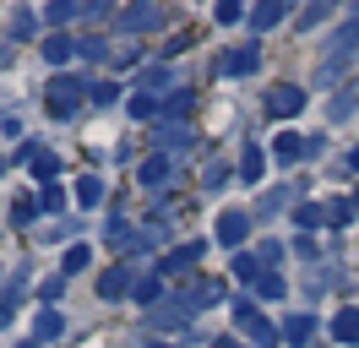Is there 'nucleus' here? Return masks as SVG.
I'll list each match as a JSON object with an SVG mask.
<instances>
[{
    "instance_id": "26",
    "label": "nucleus",
    "mask_w": 359,
    "mask_h": 348,
    "mask_svg": "<svg viewBox=\"0 0 359 348\" xmlns=\"http://www.w3.org/2000/svg\"><path fill=\"white\" fill-rule=\"evenodd\" d=\"M158 294H163V283H158V278H136V288H131L136 304H158Z\"/></svg>"
},
{
    "instance_id": "34",
    "label": "nucleus",
    "mask_w": 359,
    "mask_h": 348,
    "mask_svg": "<svg viewBox=\"0 0 359 348\" xmlns=\"http://www.w3.org/2000/svg\"><path fill=\"white\" fill-rule=\"evenodd\" d=\"M256 294H262V300H283V278H278V272H267V278L256 283Z\"/></svg>"
},
{
    "instance_id": "38",
    "label": "nucleus",
    "mask_w": 359,
    "mask_h": 348,
    "mask_svg": "<svg viewBox=\"0 0 359 348\" xmlns=\"http://www.w3.org/2000/svg\"><path fill=\"white\" fill-rule=\"evenodd\" d=\"M256 256L267 261V267H278V261H283V245H278V239H267V245H262V250H256Z\"/></svg>"
},
{
    "instance_id": "33",
    "label": "nucleus",
    "mask_w": 359,
    "mask_h": 348,
    "mask_svg": "<svg viewBox=\"0 0 359 348\" xmlns=\"http://www.w3.org/2000/svg\"><path fill=\"white\" fill-rule=\"evenodd\" d=\"M88 98H93V104H114L120 87H114V82H88Z\"/></svg>"
},
{
    "instance_id": "23",
    "label": "nucleus",
    "mask_w": 359,
    "mask_h": 348,
    "mask_svg": "<svg viewBox=\"0 0 359 348\" xmlns=\"http://www.w3.org/2000/svg\"><path fill=\"white\" fill-rule=\"evenodd\" d=\"M289 201H294V185H278V191L262 196V213H256V218H272L278 207H289Z\"/></svg>"
},
{
    "instance_id": "3",
    "label": "nucleus",
    "mask_w": 359,
    "mask_h": 348,
    "mask_svg": "<svg viewBox=\"0 0 359 348\" xmlns=\"http://www.w3.org/2000/svg\"><path fill=\"white\" fill-rule=\"evenodd\" d=\"M234 321L245 326V332H250V337H256L262 348H272L278 337H283V326H272V321H267V316H262V310H256L250 300H234Z\"/></svg>"
},
{
    "instance_id": "1",
    "label": "nucleus",
    "mask_w": 359,
    "mask_h": 348,
    "mask_svg": "<svg viewBox=\"0 0 359 348\" xmlns=\"http://www.w3.org/2000/svg\"><path fill=\"white\" fill-rule=\"evenodd\" d=\"M354 49H359V17H348L343 27L332 33V44H327V55H321V65H316V87H327L343 76V65L354 60Z\"/></svg>"
},
{
    "instance_id": "44",
    "label": "nucleus",
    "mask_w": 359,
    "mask_h": 348,
    "mask_svg": "<svg viewBox=\"0 0 359 348\" xmlns=\"http://www.w3.org/2000/svg\"><path fill=\"white\" fill-rule=\"evenodd\" d=\"M147 348H163V343H147Z\"/></svg>"
},
{
    "instance_id": "6",
    "label": "nucleus",
    "mask_w": 359,
    "mask_h": 348,
    "mask_svg": "<svg viewBox=\"0 0 359 348\" xmlns=\"http://www.w3.org/2000/svg\"><path fill=\"white\" fill-rule=\"evenodd\" d=\"M289 11H294V0H256V6H250V27H256V33H272Z\"/></svg>"
},
{
    "instance_id": "18",
    "label": "nucleus",
    "mask_w": 359,
    "mask_h": 348,
    "mask_svg": "<svg viewBox=\"0 0 359 348\" xmlns=\"http://www.w3.org/2000/svg\"><path fill=\"white\" fill-rule=\"evenodd\" d=\"M311 332H316V321H311V316H289V321H283V343H294V348H299V343H311Z\"/></svg>"
},
{
    "instance_id": "11",
    "label": "nucleus",
    "mask_w": 359,
    "mask_h": 348,
    "mask_svg": "<svg viewBox=\"0 0 359 348\" xmlns=\"http://www.w3.org/2000/svg\"><path fill=\"white\" fill-rule=\"evenodd\" d=\"M272 152H278V163H299V158L311 152V142H305V136H294V130H283V136L272 142Z\"/></svg>"
},
{
    "instance_id": "36",
    "label": "nucleus",
    "mask_w": 359,
    "mask_h": 348,
    "mask_svg": "<svg viewBox=\"0 0 359 348\" xmlns=\"http://www.w3.org/2000/svg\"><path fill=\"white\" fill-rule=\"evenodd\" d=\"M76 55H82V60H104L109 49H104V39H82V44H76Z\"/></svg>"
},
{
    "instance_id": "43",
    "label": "nucleus",
    "mask_w": 359,
    "mask_h": 348,
    "mask_svg": "<svg viewBox=\"0 0 359 348\" xmlns=\"http://www.w3.org/2000/svg\"><path fill=\"white\" fill-rule=\"evenodd\" d=\"M354 213H359V191H354Z\"/></svg>"
},
{
    "instance_id": "9",
    "label": "nucleus",
    "mask_w": 359,
    "mask_h": 348,
    "mask_svg": "<svg viewBox=\"0 0 359 348\" xmlns=\"http://www.w3.org/2000/svg\"><path fill=\"white\" fill-rule=\"evenodd\" d=\"M169 169H175V163H169V152H153V158L136 169V185H147V191H163V185H169Z\"/></svg>"
},
{
    "instance_id": "29",
    "label": "nucleus",
    "mask_w": 359,
    "mask_h": 348,
    "mask_svg": "<svg viewBox=\"0 0 359 348\" xmlns=\"http://www.w3.org/2000/svg\"><path fill=\"white\" fill-rule=\"evenodd\" d=\"M354 104H359V87L348 82V93H337V98H332V120H348V114H354Z\"/></svg>"
},
{
    "instance_id": "30",
    "label": "nucleus",
    "mask_w": 359,
    "mask_h": 348,
    "mask_svg": "<svg viewBox=\"0 0 359 348\" xmlns=\"http://www.w3.org/2000/svg\"><path fill=\"white\" fill-rule=\"evenodd\" d=\"M348 218H354V201H348V196L327 201V223H348Z\"/></svg>"
},
{
    "instance_id": "39",
    "label": "nucleus",
    "mask_w": 359,
    "mask_h": 348,
    "mask_svg": "<svg viewBox=\"0 0 359 348\" xmlns=\"http://www.w3.org/2000/svg\"><path fill=\"white\" fill-rule=\"evenodd\" d=\"M11 33H17V39H27V33H33V17H27V11H17V17H11Z\"/></svg>"
},
{
    "instance_id": "46",
    "label": "nucleus",
    "mask_w": 359,
    "mask_h": 348,
    "mask_svg": "<svg viewBox=\"0 0 359 348\" xmlns=\"http://www.w3.org/2000/svg\"><path fill=\"white\" fill-rule=\"evenodd\" d=\"M0 174H6V169H0Z\"/></svg>"
},
{
    "instance_id": "32",
    "label": "nucleus",
    "mask_w": 359,
    "mask_h": 348,
    "mask_svg": "<svg viewBox=\"0 0 359 348\" xmlns=\"http://www.w3.org/2000/svg\"><path fill=\"white\" fill-rule=\"evenodd\" d=\"M88 261H93V250H88V245H71V250H66V261H60V267H66V272H82Z\"/></svg>"
},
{
    "instance_id": "24",
    "label": "nucleus",
    "mask_w": 359,
    "mask_h": 348,
    "mask_svg": "<svg viewBox=\"0 0 359 348\" xmlns=\"http://www.w3.org/2000/svg\"><path fill=\"white\" fill-rule=\"evenodd\" d=\"M76 11H82V0H49L44 17H49V27H60V22H71Z\"/></svg>"
},
{
    "instance_id": "20",
    "label": "nucleus",
    "mask_w": 359,
    "mask_h": 348,
    "mask_svg": "<svg viewBox=\"0 0 359 348\" xmlns=\"http://www.w3.org/2000/svg\"><path fill=\"white\" fill-rule=\"evenodd\" d=\"M158 147H191V130L180 126V120H163L158 126Z\"/></svg>"
},
{
    "instance_id": "41",
    "label": "nucleus",
    "mask_w": 359,
    "mask_h": 348,
    "mask_svg": "<svg viewBox=\"0 0 359 348\" xmlns=\"http://www.w3.org/2000/svg\"><path fill=\"white\" fill-rule=\"evenodd\" d=\"M348 174H359V147H354V152H348Z\"/></svg>"
},
{
    "instance_id": "25",
    "label": "nucleus",
    "mask_w": 359,
    "mask_h": 348,
    "mask_svg": "<svg viewBox=\"0 0 359 348\" xmlns=\"http://www.w3.org/2000/svg\"><path fill=\"white\" fill-rule=\"evenodd\" d=\"M39 213H44V207H39V196H17V201H11V223H33Z\"/></svg>"
},
{
    "instance_id": "10",
    "label": "nucleus",
    "mask_w": 359,
    "mask_h": 348,
    "mask_svg": "<svg viewBox=\"0 0 359 348\" xmlns=\"http://www.w3.org/2000/svg\"><path fill=\"white\" fill-rule=\"evenodd\" d=\"M256 65H262V44H240V49L224 60V71H229V76H250Z\"/></svg>"
},
{
    "instance_id": "16",
    "label": "nucleus",
    "mask_w": 359,
    "mask_h": 348,
    "mask_svg": "<svg viewBox=\"0 0 359 348\" xmlns=\"http://www.w3.org/2000/svg\"><path fill=\"white\" fill-rule=\"evenodd\" d=\"M294 223H299L305 234H316V229L327 223V207H316V201H299V207H294Z\"/></svg>"
},
{
    "instance_id": "4",
    "label": "nucleus",
    "mask_w": 359,
    "mask_h": 348,
    "mask_svg": "<svg viewBox=\"0 0 359 348\" xmlns=\"http://www.w3.org/2000/svg\"><path fill=\"white\" fill-rule=\"evenodd\" d=\"M299 109H305V87H299V82H278L267 93V114H272V120H294Z\"/></svg>"
},
{
    "instance_id": "22",
    "label": "nucleus",
    "mask_w": 359,
    "mask_h": 348,
    "mask_svg": "<svg viewBox=\"0 0 359 348\" xmlns=\"http://www.w3.org/2000/svg\"><path fill=\"white\" fill-rule=\"evenodd\" d=\"M60 310H39V326H33V343H44V337H60Z\"/></svg>"
},
{
    "instance_id": "31",
    "label": "nucleus",
    "mask_w": 359,
    "mask_h": 348,
    "mask_svg": "<svg viewBox=\"0 0 359 348\" xmlns=\"http://www.w3.org/2000/svg\"><path fill=\"white\" fill-rule=\"evenodd\" d=\"M39 207H44V213H60V207H66V191H60V185H44V191H39Z\"/></svg>"
},
{
    "instance_id": "8",
    "label": "nucleus",
    "mask_w": 359,
    "mask_h": 348,
    "mask_svg": "<svg viewBox=\"0 0 359 348\" xmlns=\"http://www.w3.org/2000/svg\"><path fill=\"white\" fill-rule=\"evenodd\" d=\"M120 27H126V33H153V27H163V11H158V6H126V11H120Z\"/></svg>"
},
{
    "instance_id": "7",
    "label": "nucleus",
    "mask_w": 359,
    "mask_h": 348,
    "mask_svg": "<svg viewBox=\"0 0 359 348\" xmlns=\"http://www.w3.org/2000/svg\"><path fill=\"white\" fill-rule=\"evenodd\" d=\"M245 234H250V213H224L218 218V245H224V250H240Z\"/></svg>"
},
{
    "instance_id": "2",
    "label": "nucleus",
    "mask_w": 359,
    "mask_h": 348,
    "mask_svg": "<svg viewBox=\"0 0 359 348\" xmlns=\"http://www.w3.org/2000/svg\"><path fill=\"white\" fill-rule=\"evenodd\" d=\"M82 98H88V82H76V76H49L44 104H49V114H55V120L76 114V109H82Z\"/></svg>"
},
{
    "instance_id": "5",
    "label": "nucleus",
    "mask_w": 359,
    "mask_h": 348,
    "mask_svg": "<svg viewBox=\"0 0 359 348\" xmlns=\"http://www.w3.org/2000/svg\"><path fill=\"white\" fill-rule=\"evenodd\" d=\"M131 288H136V261H114L109 272L98 278V294H104V300H120V294H131Z\"/></svg>"
},
{
    "instance_id": "17",
    "label": "nucleus",
    "mask_w": 359,
    "mask_h": 348,
    "mask_svg": "<svg viewBox=\"0 0 359 348\" xmlns=\"http://www.w3.org/2000/svg\"><path fill=\"white\" fill-rule=\"evenodd\" d=\"M337 11V0H305V11H299V27H305V33H311L316 22H327Z\"/></svg>"
},
{
    "instance_id": "37",
    "label": "nucleus",
    "mask_w": 359,
    "mask_h": 348,
    "mask_svg": "<svg viewBox=\"0 0 359 348\" xmlns=\"http://www.w3.org/2000/svg\"><path fill=\"white\" fill-rule=\"evenodd\" d=\"M131 114H136V120H153V114H158V104L147 98V93H136V98H131Z\"/></svg>"
},
{
    "instance_id": "15",
    "label": "nucleus",
    "mask_w": 359,
    "mask_h": 348,
    "mask_svg": "<svg viewBox=\"0 0 359 348\" xmlns=\"http://www.w3.org/2000/svg\"><path fill=\"white\" fill-rule=\"evenodd\" d=\"M196 256H202V245H180V250H169V256L158 261V267L175 278V272H191V261H196Z\"/></svg>"
},
{
    "instance_id": "35",
    "label": "nucleus",
    "mask_w": 359,
    "mask_h": 348,
    "mask_svg": "<svg viewBox=\"0 0 359 348\" xmlns=\"http://www.w3.org/2000/svg\"><path fill=\"white\" fill-rule=\"evenodd\" d=\"M229 174H234V169H229V163H207V174H202V185H207V191H218V185H224Z\"/></svg>"
},
{
    "instance_id": "40",
    "label": "nucleus",
    "mask_w": 359,
    "mask_h": 348,
    "mask_svg": "<svg viewBox=\"0 0 359 348\" xmlns=\"http://www.w3.org/2000/svg\"><path fill=\"white\" fill-rule=\"evenodd\" d=\"M185 109H191V93H185V87H180L175 98H169V114H175V120H180V114H185Z\"/></svg>"
},
{
    "instance_id": "19",
    "label": "nucleus",
    "mask_w": 359,
    "mask_h": 348,
    "mask_svg": "<svg viewBox=\"0 0 359 348\" xmlns=\"http://www.w3.org/2000/svg\"><path fill=\"white\" fill-rule=\"evenodd\" d=\"M332 337H337V343H359V310H337Z\"/></svg>"
},
{
    "instance_id": "45",
    "label": "nucleus",
    "mask_w": 359,
    "mask_h": 348,
    "mask_svg": "<svg viewBox=\"0 0 359 348\" xmlns=\"http://www.w3.org/2000/svg\"><path fill=\"white\" fill-rule=\"evenodd\" d=\"M22 348H39V343H22Z\"/></svg>"
},
{
    "instance_id": "42",
    "label": "nucleus",
    "mask_w": 359,
    "mask_h": 348,
    "mask_svg": "<svg viewBox=\"0 0 359 348\" xmlns=\"http://www.w3.org/2000/svg\"><path fill=\"white\" fill-rule=\"evenodd\" d=\"M218 348H245V343H229V337H224V343H218Z\"/></svg>"
},
{
    "instance_id": "12",
    "label": "nucleus",
    "mask_w": 359,
    "mask_h": 348,
    "mask_svg": "<svg viewBox=\"0 0 359 348\" xmlns=\"http://www.w3.org/2000/svg\"><path fill=\"white\" fill-rule=\"evenodd\" d=\"M136 87L153 98V93H163V87H175V76H169V65H147V71H136Z\"/></svg>"
},
{
    "instance_id": "27",
    "label": "nucleus",
    "mask_w": 359,
    "mask_h": 348,
    "mask_svg": "<svg viewBox=\"0 0 359 348\" xmlns=\"http://www.w3.org/2000/svg\"><path fill=\"white\" fill-rule=\"evenodd\" d=\"M212 17H218V22H224V27H229V22L250 17V11H245V0H218V6H212Z\"/></svg>"
},
{
    "instance_id": "13",
    "label": "nucleus",
    "mask_w": 359,
    "mask_h": 348,
    "mask_svg": "<svg viewBox=\"0 0 359 348\" xmlns=\"http://www.w3.org/2000/svg\"><path fill=\"white\" fill-rule=\"evenodd\" d=\"M262 169H267V158H262V142H245V152H240V180H262Z\"/></svg>"
},
{
    "instance_id": "21",
    "label": "nucleus",
    "mask_w": 359,
    "mask_h": 348,
    "mask_svg": "<svg viewBox=\"0 0 359 348\" xmlns=\"http://www.w3.org/2000/svg\"><path fill=\"white\" fill-rule=\"evenodd\" d=\"M76 201H82V207H98V201H104V180H98V174H82V180H76Z\"/></svg>"
},
{
    "instance_id": "28",
    "label": "nucleus",
    "mask_w": 359,
    "mask_h": 348,
    "mask_svg": "<svg viewBox=\"0 0 359 348\" xmlns=\"http://www.w3.org/2000/svg\"><path fill=\"white\" fill-rule=\"evenodd\" d=\"M33 174H39L44 185H55V174H60V158H55V152H39V158H33Z\"/></svg>"
},
{
    "instance_id": "14",
    "label": "nucleus",
    "mask_w": 359,
    "mask_h": 348,
    "mask_svg": "<svg viewBox=\"0 0 359 348\" xmlns=\"http://www.w3.org/2000/svg\"><path fill=\"white\" fill-rule=\"evenodd\" d=\"M71 55H76V39H66V33H49L44 39V60L49 65H66Z\"/></svg>"
}]
</instances>
